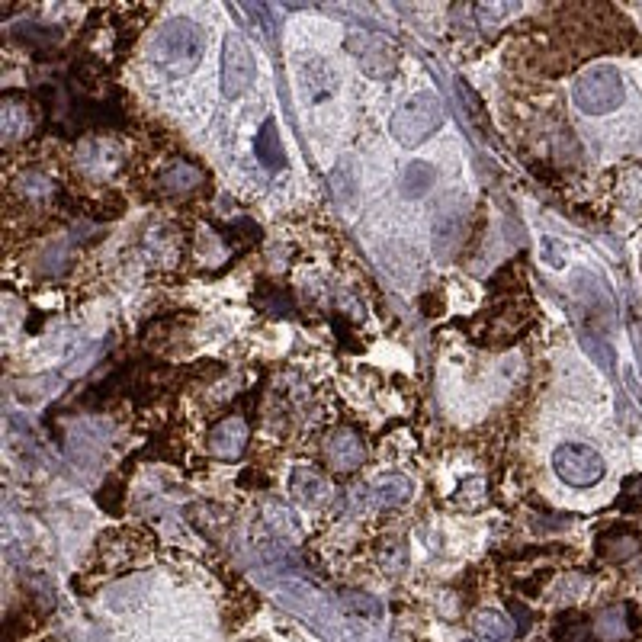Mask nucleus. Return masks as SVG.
<instances>
[{
    "label": "nucleus",
    "instance_id": "obj_1",
    "mask_svg": "<svg viewBox=\"0 0 642 642\" xmlns=\"http://www.w3.org/2000/svg\"><path fill=\"white\" fill-rule=\"evenodd\" d=\"M206 52V36L193 20H171L164 23L151 39L148 58L167 78H187L200 68Z\"/></svg>",
    "mask_w": 642,
    "mask_h": 642
},
{
    "label": "nucleus",
    "instance_id": "obj_2",
    "mask_svg": "<svg viewBox=\"0 0 642 642\" xmlns=\"http://www.w3.org/2000/svg\"><path fill=\"white\" fill-rule=\"evenodd\" d=\"M443 126V106L440 100L431 94V90H421L411 100H405L399 110H395L392 122H389V132L392 139L405 145V148H415L421 142H427L431 135Z\"/></svg>",
    "mask_w": 642,
    "mask_h": 642
},
{
    "label": "nucleus",
    "instance_id": "obj_3",
    "mask_svg": "<svg viewBox=\"0 0 642 642\" xmlns=\"http://www.w3.org/2000/svg\"><path fill=\"white\" fill-rule=\"evenodd\" d=\"M572 100L582 113L588 116H607L623 106L626 100V87L623 78L614 65H594L588 68L582 78L572 87Z\"/></svg>",
    "mask_w": 642,
    "mask_h": 642
},
{
    "label": "nucleus",
    "instance_id": "obj_4",
    "mask_svg": "<svg viewBox=\"0 0 642 642\" xmlns=\"http://www.w3.org/2000/svg\"><path fill=\"white\" fill-rule=\"evenodd\" d=\"M553 469L565 485L591 488L604 479V456L588 443H559L553 450Z\"/></svg>",
    "mask_w": 642,
    "mask_h": 642
},
{
    "label": "nucleus",
    "instance_id": "obj_5",
    "mask_svg": "<svg viewBox=\"0 0 642 642\" xmlns=\"http://www.w3.org/2000/svg\"><path fill=\"white\" fill-rule=\"evenodd\" d=\"M254 78H257V65H254V55L248 49V42L235 33L225 36V45H222V94L228 100H238L254 87Z\"/></svg>",
    "mask_w": 642,
    "mask_h": 642
},
{
    "label": "nucleus",
    "instance_id": "obj_6",
    "mask_svg": "<svg viewBox=\"0 0 642 642\" xmlns=\"http://www.w3.org/2000/svg\"><path fill=\"white\" fill-rule=\"evenodd\" d=\"M350 52L360 61L363 74L382 81V78H392L395 68H399V49L395 42L379 36V33H354L350 36Z\"/></svg>",
    "mask_w": 642,
    "mask_h": 642
},
{
    "label": "nucleus",
    "instance_id": "obj_7",
    "mask_svg": "<svg viewBox=\"0 0 642 642\" xmlns=\"http://www.w3.org/2000/svg\"><path fill=\"white\" fill-rule=\"evenodd\" d=\"M244 443H248V427H244L241 418H228L209 434V450L212 456H222V460L238 456L244 450Z\"/></svg>",
    "mask_w": 642,
    "mask_h": 642
},
{
    "label": "nucleus",
    "instance_id": "obj_8",
    "mask_svg": "<svg viewBox=\"0 0 642 642\" xmlns=\"http://www.w3.org/2000/svg\"><path fill=\"white\" fill-rule=\"evenodd\" d=\"M302 90H305V97H309L312 103L328 100L334 90H338V74L328 68V61L315 58V61H309V65H305Z\"/></svg>",
    "mask_w": 642,
    "mask_h": 642
},
{
    "label": "nucleus",
    "instance_id": "obj_9",
    "mask_svg": "<svg viewBox=\"0 0 642 642\" xmlns=\"http://www.w3.org/2000/svg\"><path fill=\"white\" fill-rule=\"evenodd\" d=\"M328 460L334 469H354L363 463V443L357 434L350 431H338L328 440Z\"/></svg>",
    "mask_w": 642,
    "mask_h": 642
},
{
    "label": "nucleus",
    "instance_id": "obj_10",
    "mask_svg": "<svg viewBox=\"0 0 642 642\" xmlns=\"http://www.w3.org/2000/svg\"><path fill=\"white\" fill-rule=\"evenodd\" d=\"M257 161H261L267 171H280V167L286 164V155H283V142H280V132H277V122L267 119L261 132H257Z\"/></svg>",
    "mask_w": 642,
    "mask_h": 642
},
{
    "label": "nucleus",
    "instance_id": "obj_11",
    "mask_svg": "<svg viewBox=\"0 0 642 642\" xmlns=\"http://www.w3.org/2000/svg\"><path fill=\"white\" fill-rule=\"evenodd\" d=\"M472 633H476L479 642H508L514 626L501 610H482V614L472 620Z\"/></svg>",
    "mask_w": 642,
    "mask_h": 642
},
{
    "label": "nucleus",
    "instance_id": "obj_12",
    "mask_svg": "<svg viewBox=\"0 0 642 642\" xmlns=\"http://www.w3.org/2000/svg\"><path fill=\"white\" fill-rule=\"evenodd\" d=\"M289 488H293V495L302 504H318V501L328 498V485L315 469H302V466L293 469V476H289Z\"/></svg>",
    "mask_w": 642,
    "mask_h": 642
},
{
    "label": "nucleus",
    "instance_id": "obj_13",
    "mask_svg": "<svg viewBox=\"0 0 642 642\" xmlns=\"http://www.w3.org/2000/svg\"><path fill=\"white\" fill-rule=\"evenodd\" d=\"M460 228H463V219L456 216V212H443L434 225V251L440 257H450L456 251V244H460Z\"/></svg>",
    "mask_w": 642,
    "mask_h": 642
},
{
    "label": "nucleus",
    "instance_id": "obj_14",
    "mask_svg": "<svg viewBox=\"0 0 642 642\" xmlns=\"http://www.w3.org/2000/svg\"><path fill=\"white\" fill-rule=\"evenodd\" d=\"M434 180H437V171L427 161H411L408 167H405V193L411 196V200H421L424 193H431V187H434Z\"/></svg>",
    "mask_w": 642,
    "mask_h": 642
},
{
    "label": "nucleus",
    "instance_id": "obj_15",
    "mask_svg": "<svg viewBox=\"0 0 642 642\" xmlns=\"http://www.w3.org/2000/svg\"><path fill=\"white\" fill-rule=\"evenodd\" d=\"M370 495L376 504H402L411 495V482L405 476H382L376 485H370Z\"/></svg>",
    "mask_w": 642,
    "mask_h": 642
},
{
    "label": "nucleus",
    "instance_id": "obj_16",
    "mask_svg": "<svg viewBox=\"0 0 642 642\" xmlns=\"http://www.w3.org/2000/svg\"><path fill=\"white\" fill-rule=\"evenodd\" d=\"M517 10H521L517 4H479V7H476V17H479V23L488 29V26H498L501 20L514 17Z\"/></svg>",
    "mask_w": 642,
    "mask_h": 642
},
{
    "label": "nucleus",
    "instance_id": "obj_17",
    "mask_svg": "<svg viewBox=\"0 0 642 642\" xmlns=\"http://www.w3.org/2000/svg\"><path fill=\"white\" fill-rule=\"evenodd\" d=\"M0 119H4V132H7V139H17V135L29 126L26 110H20L17 103H7V106H4V113H0Z\"/></svg>",
    "mask_w": 642,
    "mask_h": 642
}]
</instances>
